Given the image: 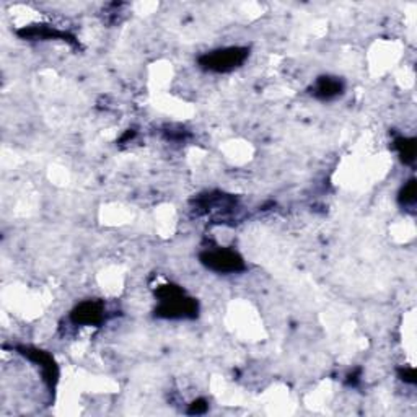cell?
<instances>
[{
  "label": "cell",
  "instance_id": "1",
  "mask_svg": "<svg viewBox=\"0 0 417 417\" xmlns=\"http://www.w3.org/2000/svg\"><path fill=\"white\" fill-rule=\"evenodd\" d=\"M156 298L160 302L158 308H156V315L162 316V318H194L198 315V303H195V300L186 297L180 287H160L156 290Z\"/></svg>",
  "mask_w": 417,
  "mask_h": 417
},
{
  "label": "cell",
  "instance_id": "2",
  "mask_svg": "<svg viewBox=\"0 0 417 417\" xmlns=\"http://www.w3.org/2000/svg\"><path fill=\"white\" fill-rule=\"evenodd\" d=\"M248 52H250L248 47H224V49H217L204 54L199 59V64H201V67L207 69L211 72H230L245 62Z\"/></svg>",
  "mask_w": 417,
  "mask_h": 417
},
{
  "label": "cell",
  "instance_id": "3",
  "mask_svg": "<svg viewBox=\"0 0 417 417\" xmlns=\"http://www.w3.org/2000/svg\"><path fill=\"white\" fill-rule=\"evenodd\" d=\"M201 263L211 271L219 274H235L245 269V261L237 251L219 248V250H208L201 254Z\"/></svg>",
  "mask_w": 417,
  "mask_h": 417
},
{
  "label": "cell",
  "instance_id": "4",
  "mask_svg": "<svg viewBox=\"0 0 417 417\" xmlns=\"http://www.w3.org/2000/svg\"><path fill=\"white\" fill-rule=\"evenodd\" d=\"M71 320L75 324L97 326L104 320V307L99 302L88 300V302L80 303V305L73 308V311L71 313Z\"/></svg>",
  "mask_w": 417,
  "mask_h": 417
},
{
  "label": "cell",
  "instance_id": "5",
  "mask_svg": "<svg viewBox=\"0 0 417 417\" xmlns=\"http://www.w3.org/2000/svg\"><path fill=\"white\" fill-rule=\"evenodd\" d=\"M344 90V84L336 77H320L316 84L313 85V97L318 99H334Z\"/></svg>",
  "mask_w": 417,
  "mask_h": 417
},
{
  "label": "cell",
  "instance_id": "6",
  "mask_svg": "<svg viewBox=\"0 0 417 417\" xmlns=\"http://www.w3.org/2000/svg\"><path fill=\"white\" fill-rule=\"evenodd\" d=\"M396 150L404 163L411 165L416 160V139L412 137H399L394 141Z\"/></svg>",
  "mask_w": 417,
  "mask_h": 417
},
{
  "label": "cell",
  "instance_id": "7",
  "mask_svg": "<svg viewBox=\"0 0 417 417\" xmlns=\"http://www.w3.org/2000/svg\"><path fill=\"white\" fill-rule=\"evenodd\" d=\"M416 201H417L416 180H411L404 184L401 193H399V202H401L404 207H414Z\"/></svg>",
  "mask_w": 417,
  "mask_h": 417
},
{
  "label": "cell",
  "instance_id": "8",
  "mask_svg": "<svg viewBox=\"0 0 417 417\" xmlns=\"http://www.w3.org/2000/svg\"><path fill=\"white\" fill-rule=\"evenodd\" d=\"M207 409V404L204 399H198V401L193 403V406H191V414H202L204 411Z\"/></svg>",
  "mask_w": 417,
  "mask_h": 417
},
{
  "label": "cell",
  "instance_id": "9",
  "mask_svg": "<svg viewBox=\"0 0 417 417\" xmlns=\"http://www.w3.org/2000/svg\"><path fill=\"white\" fill-rule=\"evenodd\" d=\"M401 377L403 380L406 381V383H416V373H414V368H406V370L401 372Z\"/></svg>",
  "mask_w": 417,
  "mask_h": 417
}]
</instances>
